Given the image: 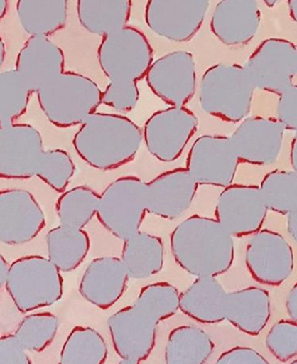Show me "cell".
I'll list each match as a JSON object with an SVG mask.
<instances>
[{"label": "cell", "instance_id": "48", "mask_svg": "<svg viewBox=\"0 0 297 364\" xmlns=\"http://www.w3.org/2000/svg\"><path fill=\"white\" fill-rule=\"evenodd\" d=\"M8 1L6 0H0V21H2L7 13Z\"/></svg>", "mask_w": 297, "mask_h": 364}, {"label": "cell", "instance_id": "6", "mask_svg": "<svg viewBox=\"0 0 297 364\" xmlns=\"http://www.w3.org/2000/svg\"><path fill=\"white\" fill-rule=\"evenodd\" d=\"M153 61L150 41L133 26L102 38L97 48V62L111 85H138Z\"/></svg>", "mask_w": 297, "mask_h": 364}, {"label": "cell", "instance_id": "37", "mask_svg": "<svg viewBox=\"0 0 297 364\" xmlns=\"http://www.w3.org/2000/svg\"><path fill=\"white\" fill-rule=\"evenodd\" d=\"M266 346L277 360L286 363L297 355V323L283 319L276 322L268 332Z\"/></svg>", "mask_w": 297, "mask_h": 364}, {"label": "cell", "instance_id": "11", "mask_svg": "<svg viewBox=\"0 0 297 364\" xmlns=\"http://www.w3.org/2000/svg\"><path fill=\"white\" fill-rule=\"evenodd\" d=\"M148 89L170 107H183L197 92V64L193 53L174 50L152 63L146 77Z\"/></svg>", "mask_w": 297, "mask_h": 364}, {"label": "cell", "instance_id": "38", "mask_svg": "<svg viewBox=\"0 0 297 364\" xmlns=\"http://www.w3.org/2000/svg\"><path fill=\"white\" fill-rule=\"evenodd\" d=\"M139 100L138 85L108 84L102 95V104L121 113L131 112L138 105Z\"/></svg>", "mask_w": 297, "mask_h": 364}, {"label": "cell", "instance_id": "21", "mask_svg": "<svg viewBox=\"0 0 297 364\" xmlns=\"http://www.w3.org/2000/svg\"><path fill=\"white\" fill-rule=\"evenodd\" d=\"M261 13L255 0H222L214 8L210 31L225 46L247 45L259 29Z\"/></svg>", "mask_w": 297, "mask_h": 364}, {"label": "cell", "instance_id": "45", "mask_svg": "<svg viewBox=\"0 0 297 364\" xmlns=\"http://www.w3.org/2000/svg\"><path fill=\"white\" fill-rule=\"evenodd\" d=\"M289 159H291L292 170L297 173V132H296L294 138L291 141Z\"/></svg>", "mask_w": 297, "mask_h": 364}, {"label": "cell", "instance_id": "32", "mask_svg": "<svg viewBox=\"0 0 297 364\" xmlns=\"http://www.w3.org/2000/svg\"><path fill=\"white\" fill-rule=\"evenodd\" d=\"M260 191L269 210L287 215L297 208V173L276 169L261 180Z\"/></svg>", "mask_w": 297, "mask_h": 364}, {"label": "cell", "instance_id": "13", "mask_svg": "<svg viewBox=\"0 0 297 364\" xmlns=\"http://www.w3.org/2000/svg\"><path fill=\"white\" fill-rule=\"evenodd\" d=\"M245 264L257 283L279 287L294 271V250L283 235L261 229L246 245Z\"/></svg>", "mask_w": 297, "mask_h": 364}, {"label": "cell", "instance_id": "42", "mask_svg": "<svg viewBox=\"0 0 297 364\" xmlns=\"http://www.w3.org/2000/svg\"><path fill=\"white\" fill-rule=\"evenodd\" d=\"M286 310L289 318L297 323V282L287 296Z\"/></svg>", "mask_w": 297, "mask_h": 364}, {"label": "cell", "instance_id": "25", "mask_svg": "<svg viewBox=\"0 0 297 364\" xmlns=\"http://www.w3.org/2000/svg\"><path fill=\"white\" fill-rule=\"evenodd\" d=\"M121 260L131 279H146L162 271L166 249L161 237L142 232L124 241Z\"/></svg>", "mask_w": 297, "mask_h": 364}, {"label": "cell", "instance_id": "14", "mask_svg": "<svg viewBox=\"0 0 297 364\" xmlns=\"http://www.w3.org/2000/svg\"><path fill=\"white\" fill-rule=\"evenodd\" d=\"M268 211L259 186L232 183L219 194L215 218L233 237L241 238L259 232Z\"/></svg>", "mask_w": 297, "mask_h": 364}, {"label": "cell", "instance_id": "5", "mask_svg": "<svg viewBox=\"0 0 297 364\" xmlns=\"http://www.w3.org/2000/svg\"><path fill=\"white\" fill-rule=\"evenodd\" d=\"M5 287L17 310L30 313L57 304L64 294V279L49 258L30 255L9 265Z\"/></svg>", "mask_w": 297, "mask_h": 364}, {"label": "cell", "instance_id": "17", "mask_svg": "<svg viewBox=\"0 0 297 364\" xmlns=\"http://www.w3.org/2000/svg\"><path fill=\"white\" fill-rule=\"evenodd\" d=\"M45 225L44 210L29 191H0L1 244L9 246L26 245L35 240Z\"/></svg>", "mask_w": 297, "mask_h": 364}, {"label": "cell", "instance_id": "15", "mask_svg": "<svg viewBox=\"0 0 297 364\" xmlns=\"http://www.w3.org/2000/svg\"><path fill=\"white\" fill-rule=\"evenodd\" d=\"M41 133L28 124L0 127V178L29 179L36 177L44 154Z\"/></svg>", "mask_w": 297, "mask_h": 364}, {"label": "cell", "instance_id": "27", "mask_svg": "<svg viewBox=\"0 0 297 364\" xmlns=\"http://www.w3.org/2000/svg\"><path fill=\"white\" fill-rule=\"evenodd\" d=\"M19 23L30 37L49 38L68 22V0H18L16 5Z\"/></svg>", "mask_w": 297, "mask_h": 364}, {"label": "cell", "instance_id": "46", "mask_svg": "<svg viewBox=\"0 0 297 364\" xmlns=\"http://www.w3.org/2000/svg\"><path fill=\"white\" fill-rule=\"evenodd\" d=\"M289 15L297 23V0H289L288 1Z\"/></svg>", "mask_w": 297, "mask_h": 364}, {"label": "cell", "instance_id": "30", "mask_svg": "<svg viewBox=\"0 0 297 364\" xmlns=\"http://www.w3.org/2000/svg\"><path fill=\"white\" fill-rule=\"evenodd\" d=\"M108 353L107 343L96 328L78 326L63 344L58 364H104Z\"/></svg>", "mask_w": 297, "mask_h": 364}, {"label": "cell", "instance_id": "40", "mask_svg": "<svg viewBox=\"0 0 297 364\" xmlns=\"http://www.w3.org/2000/svg\"><path fill=\"white\" fill-rule=\"evenodd\" d=\"M0 364H33L14 334L0 336Z\"/></svg>", "mask_w": 297, "mask_h": 364}, {"label": "cell", "instance_id": "35", "mask_svg": "<svg viewBox=\"0 0 297 364\" xmlns=\"http://www.w3.org/2000/svg\"><path fill=\"white\" fill-rule=\"evenodd\" d=\"M180 296L173 284L158 282L141 289L135 304L159 323L177 314L180 310Z\"/></svg>", "mask_w": 297, "mask_h": 364}, {"label": "cell", "instance_id": "50", "mask_svg": "<svg viewBox=\"0 0 297 364\" xmlns=\"http://www.w3.org/2000/svg\"><path fill=\"white\" fill-rule=\"evenodd\" d=\"M289 364H297V359L295 360V361H293L291 363Z\"/></svg>", "mask_w": 297, "mask_h": 364}, {"label": "cell", "instance_id": "3", "mask_svg": "<svg viewBox=\"0 0 297 364\" xmlns=\"http://www.w3.org/2000/svg\"><path fill=\"white\" fill-rule=\"evenodd\" d=\"M39 107L50 124L58 128L81 125L97 112L103 92L91 77L65 72L39 86Z\"/></svg>", "mask_w": 297, "mask_h": 364}, {"label": "cell", "instance_id": "41", "mask_svg": "<svg viewBox=\"0 0 297 364\" xmlns=\"http://www.w3.org/2000/svg\"><path fill=\"white\" fill-rule=\"evenodd\" d=\"M215 364H269L263 355L252 348L233 347L219 355Z\"/></svg>", "mask_w": 297, "mask_h": 364}, {"label": "cell", "instance_id": "22", "mask_svg": "<svg viewBox=\"0 0 297 364\" xmlns=\"http://www.w3.org/2000/svg\"><path fill=\"white\" fill-rule=\"evenodd\" d=\"M65 64L64 52L49 38L30 37L19 50L15 70L35 93L39 86L64 73Z\"/></svg>", "mask_w": 297, "mask_h": 364}, {"label": "cell", "instance_id": "29", "mask_svg": "<svg viewBox=\"0 0 297 364\" xmlns=\"http://www.w3.org/2000/svg\"><path fill=\"white\" fill-rule=\"evenodd\" d=\"M214 350L212 338L202 328L195 326H178L168 335L164 363L205 364Z\"/></svg>", "mask_w": 297, "mask_h": 364}, {"label": "cell", "instance_id": "28", "mask_svg": "<svg viewBox=\"0 0 297 364\" xmlns=\"http://www.w3.org/2000/svg\"><path fill=\"white\" fill-rule=\"evenodd\" d=\"M45 242L49 260L64 273L80 267L91 249V238L85 229L64 225L50 230Z\"/></svg>", "mask_w": 297, "mask_h": 364}, {"label": "cell", "instance_id": "12", "mask_svg": "<svg viewBox=\"0 0 297 364\" xmlns=\"http://www.w3.org/2000/svg\"><path fill=\"white\" fill-rule=\"evenodd\" d=\"M209 0H150L144 21L151 33L174 43H186L201 29Z\"/></svg>", "mask_w": 297, "mask_h": 364}, {"label": "cell", "instance_id": "10", "mask_svg": "<svg viewBox=\"0 0 297 364\" xmlns=\"http://www.w3.org/2000/svg\"><path fill=\"white\" fill-rule=\"evenodd\" d=\"M240 161L230 136L206 134L195 139L186 159L185 169L198 186H232Z\"/></svg>", "mask_w": 297, "mask_h": 364}, {"label": "cell", "instance_id": "24", "mask_svg": "<svg viewBox=\"0 0 297 364\" xmlns=\"http://www.w3.org/2000/svg\"><path fill=\"white\" fill-rule=\"evenodd\" d=\"M227 293L217 277H198L180 296V311L199 323H220L225 320Z\"/></svg>", "mask_w": 297, "mask_h": 364}, {"label": "cell", "instance_id": "2", "mask_svg": "<svg viewBox=\"0 0 297 364\" xmlns=\"http://www.w3.org/2000/svg\"><path fill=\"white\" fill-rule=\"evenodd\" d=\"M144 142L143 131L130 117L95 112L73 136L74 150L93 169L107 171L131 163Z\"/></svg>", "mask_w": 297, "mask_h": 364}, {"label": "cell", "instance_id": "7", "mask_svg": "<svg viewBox=\"0 0 297 364\" xmlns=\"http://www.w3.org/2000/svg\"><path fill=\"white\" fill-rule=\"evenodd\" d=\"M146 213V182L136 176L117 178L99 195L97 220L117 240L139 232Z\"/></svg>", "mask_w": 297, "mask_h": 364}, {"label": "cell", "instance_id": "9", "mask_svg": "<svg viewBox=\"0 0 297 364\" xmlns=\"http://www.w3.org/2000/svg\"><path fill=\"white\" fill-rule=\"evenodd\" d=\"M244 68L255 89L280 96L297 75V47L288 39L266 38Z\"/></svg>", "mask_w": 297, "mask_h": 364}, {"label": "cell", "instance_id": "34", "mask_svg": "<svg viewBox=\"0 0 297 364\" xmlns=\"http://www.w3.org/2000/svg\"><path fill=\"white\" fill-rule=\"evenodd\" d=\"M58 328L60 321L53 313H31L21 321L14 335L26 351L40 353L53 343Z\"/></svg>", "mask_w": 297, "mask_h": 364}, {"label": "cell", "instance_id": "47", "mask_svg": "<svg viewBox=\"0 0 297 364\" xmlns=\"http://www.w3.org/2000/svg\"><path fill=\"white\" fill-rule=\"evenodd\" d=\"M6 43L3 41L1 36H0V69H1L4 62L6 60Z\"/></svg>", "mask_w": 297, "mask_h": 364}, {"label": "cell", "instance_id": "26", "mask_svg": "<svg viewBox=\"0 0 297 364\" xmlns=\"http://www.w3.org/2000/svg\"><path fill=\"white\" fill-rule=\"evenodd\" d=\"M131 0H78V21L88 33L104 38L128 26Z\"/></svg>", "mask_w": 297, "mask_h": 364}, {"label": "cell", "instance_id": "39", "mask_svg": "<svg viewBox=\"0 0 297 364\" xmlns=\"http://www.w3.org/2000/svg\"><path fill=\"white\" fill-rule=\"evenodd\" d=\"M276 119L285 130L297 132V85H292L279 96Z\"/></svg>", "mask_w": 297, "mask_h": 364}, {"label": "cell", "instance_id": "20", "mask_svg": "<svg viewBox=\"0 0 297 364\" xmlns=\"http://www.w3.org/2000/svg\"><path fill=\"white\" fill-rule=\"evenodd\" d=\"M129 279L121 258L99 257L85 269L78 291L86 302L107 311L124 296Z\"/></svg>", "mask_w": 297, "mask_h": 364}, {"label": "cell", "instance_id": "33", "mask_svg": "<svg viewBox=\"0 0 297 364\" xmlns=\"http://www.w3.org/2000/svg\"><path fill=\"white\" fill-rule=\"evenodd\" d=\"M33 93L18 70L0 73V127L13 124L25 114Z\"/></svg>", "mask_w": 297, "mask_h": 364}, {"label": "cell", "instance_id": "8", "mask_svg": "<svg viewBox=\"0 0 297 364\" xmlns=\"http://www.w3.org/2000/svg\"><path fill=\"white\" fill-rule=\"evenodd\" d=\"M198 124L197 115L185 107H170L154 112L143 128L148 154L160 162H175L198 132Z\"/></svg>", "mask_w": 297, "mask_h": 364}, {"label": "cell", "instance_id": "16", "mask_svg": "<svg viewBox=\"0 0 297 364\" xmlns=\"http://www.w3.org/2000/svg\"><path fill=\"white\" fill-rule=\"evenodd\" d=\"M114 350L122 360L146 361L153 351L158 323L135 303L117 311L108 318Z\"/></svg>", "mask_w": 297, "mask_h": 364}, {"label": "cell", "instance_id": "19", "mask_svg": "<svg viewBox=\"0 0 297 364\" xmlns=\"http://www.w3.org/2000/svg\"><path fill=\"white\" fill-rule=\"evenodd\" d=\"M198 186L185 168L163 172L146 183L147 213L176 220L193 205Z\"/></svg>", "mask_w": 297, "mask_h": 364}, {"label": "cell", "instance_id": "23", "mask_svg": "<svg viewBox=\"0 0 297 364\" xmlns=\"http://www.w3.org/2000/svg\"><path fill=\"white\" fill-rule=\"evenodd\" d=\"M271 316V296L265 289L249 287L227 293L225 320L244 333L259 335Z\"/></svg>", "mask_w": 297, "mask_h": 364}, {"label": "cell", "instance_id": "43", "mask_svg": "<svg viewBox=\"0 0 297 364\" xmlns=\"http://www.w3.org/2000/svg\"><path fill=\"white\" fill-rule=\"evenodd\" d=\"M287 230L293 241L297 244V208L287 215Z\"/></svg>", "mask_w": 297, "mask_h": 364}, {"label": "cell", "instance_id": "18", "mask_svg": "<svg viewBox=\"0 0 297 364\" xmlns=\"http://www.w3.org/2000/svg\"><path fill=\"white\" fill-rule=\"evenodd\" d=\"M284 132V127L275 117L249 116L230 139L240 163L266 166L279 159Z\"/></svg>", "mask_w": 297, "mask_h": 364}, {"label": "cell", "instance_id": "49", "mask_svg": "<svg viewBox=\"0 0 297 364\" xmlns=\"http://www.w3.org/2000/svg\"><path fill=\"white\" fill-rule=\"evenodd\" d=\"M117 364H140V363L133 362V361H129V360H122L121 359V361Z\"/></svg>", "mask_w": 297, "mask_h": 364}, {"label": "cell", "instance_id": "36", "mask_svg": "<svg viewBox=\"0 0 297 364\" xmlns=\"http://www.w3.org/2000/svg\"><path fill=\"white\" fill-rule=\"evenodd\" d=\"M72 156L62 149L45 150L39 162L36 177L57 193H65L75 174Z\"/></svg>", "mask_w": 297, "mask_h": 364}, {"label": "cell", "instance_id": "4", "mask_svg": "<svg viewBox=\"0 0 297 364\" xmlns=\"http://www.w3.org/2000/svg\"><path fill=\"white\" fill-rule=\"evenodd\" d=\"M255 87L244 65L218 63L202 74L199 105L207 114L228 123H241L252 111Z\"/></svg>", "mask_w": 297, "mask_h": 364}, {"label": "cell", "instance_id": "31", "mask_svg": "<svg viewBox=\"0 0 297 364\" xmlns=\"http://www.w3.org/2000/svg\"><path fill=\"white\" fill-rule=\"evenodd\" d=\"M99 202V195L91 187L80 186L66 190L56 203L60 225L85 229L97 217Z\"/></svg>", "mask_w": 297, "mask_h": 364}, {"label": "cell", "instance_id": "1", "mask_svg": "<svg viewBox=\"0 0 297 364\" xmlns=\"http://www.w3.org/2000/svg\"><path fill=\"white\" fill-rule=\"evenodd\" d=\"M170 246L176 264L195 279L225 275L234 263V237L216 218L183 219L172 230Z\"/></svg>", "mask_w": 297, "mask_h": 364}, {"label": "cell", "instance_id": "44", "mask_svg": "<svg viewBox=\"0 0 297 364\" xmlns=\"http://www.w3.org/2000/svg\"><path fill=\"white\" fill-rule=\"evenodd\" d=\"M8 269H9V265L2 253L0 252V289L5 287Z\"/></svg>", "mask_w": 297, "mask_h": 364}]
</instances>
